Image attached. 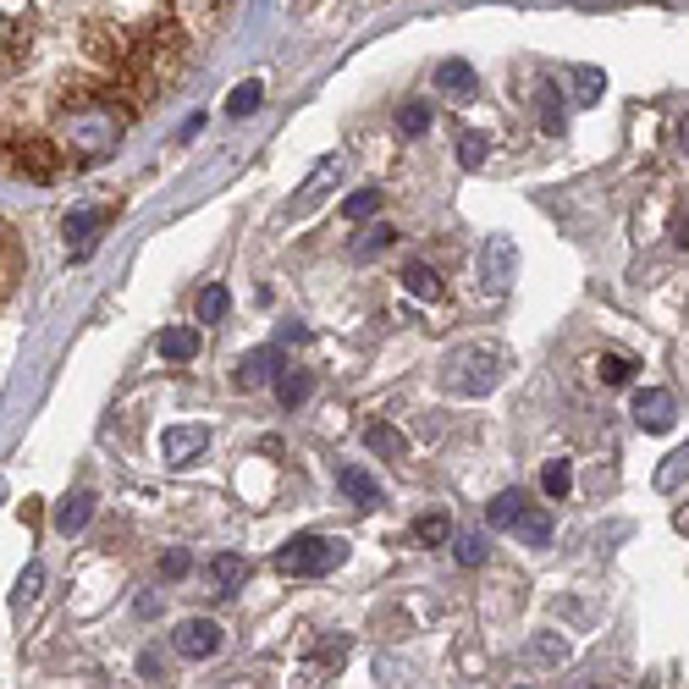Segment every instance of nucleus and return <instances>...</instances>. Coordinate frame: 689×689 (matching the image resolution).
<instances>
[{"label":"nucleus","instance_id":"nucleus-31","mask_svg":"<svg viewBox=\"0 0 689 689\" xmlns=\"http://www.w3.org/2000/svg\"><path fill=\"white\" fill-rule=\"evenodd\" d=\"M381 210V188H359L348 204H342V215H348V221H370Z\"/></svg>","mask_w":689,"mask_h":689},{"label":"nucleus","instance_id":"nucleus-3","mask_svg":"<svg viewBox=\"0 0 689 689\" xmlns=\"http://www.w3.org/2000/svg\"><path fill=\"white\" fill-rule=\"evenodd\" d=\"M342 557H348V541H342V535H292V541L276 552V574L320 579V574H331Z\"/></svg>","mask_w":689,"mask_h":689},{"label":"nucleus","instance_id":"nucleus-8","mask_svg":"<svg viewBox=\"0 0 689 689\" xmlns=\"http://www.w3.org/2000/svg\"><path fill=\"white\" fill-rule=\"evenodd\" d=\"M486 287L491 292H508L513 287V265H519V254H513V243L508 237H486Z\"/></svg>","mask_w":689,"mask_h":689},{"label":"nucleus","instance_id":"nucleus-27","mask_svg":"<svg viewBox=\"0 0 689 689\" xmlns=\"http://www.w3.org/2000/svg\"><path fill=\"white\" fill-rule=\"evenodd\" d=\"M276 398H281L287 409H298V403L309 398V376H303V370H281V376H276Z\"/></svg>","mask_w":689,"mask_h":689},{"label":"nucleus","instance_id":"nucleus-9","mask_svg":"<svg viewBox=\"0 0 689 689\" xmlns=\"http://www.w3.org/2000/svg\"><path fill=\"white\" fill-rule=\"evenodd\" d=\"M336 177H342V160H336V155H325V160H320V166L309 171V182L298 188V204H292V215H303V210H314V204L325 199V188H331Z\"/></svg>","mask_w":689,"mask_h":689},{"label":"nucleus","instance_id":"nucleus-15","mask_svg":"<svg viewBox=\"0 0 689 689\" xmlns=\"http://www.w3.org/2000/svg\"><path fill=\"white\" fill-rule=\"evenodd\" d=\"M365 447H370V453H381V458H403V453H409V436H403L398 425L376 420V425H365Z\"/></svg>","mask_w":689,"mask_h":689},{"label":"nucleus","instance_id":"nucleus-21","mask_svg":"<svg viewBox=\"0 0 689 689\" xmlns=\"http://www.w3.org/2000/svg\"><path fill=\"white\" fill-rule=\"evenodd\" d=\"M684 480H689V442L667 453V464L656 469V491H678Z\"/></svg>","mask_w":689,"mask_h":689},{"label":"nucleus","instance_id":"nucleus-26","mask_svg":"<svg viewBox=\"0 0 689 689\" xmlns=\"http://www.w3.org/2000/svg\"><path fill=\"white\" fill-rule=\"evenodd\" d=\"M226 303H232V298H226V287H221V281H210V287L199 292V320H204V325L226 320Z\"/></svg>","mask_w":689,"mask_h":689},{"label":"nucleus","instance_id":"nucleus-5","mask_svg":"<svg viewBox=\"0 0 689 689\" xmlns=\"http://www.w3.org/2000/svg\"><path fill=\"white\" fill-rule=\"evenodd\" d=\"M171 651L188 656V662L215 656V651H221V623H210V618H182L177 634H171Z\"/></svg>","mask_w":689,"mask_h":689},{"label":"nucleus","instance_id":"nucleus-22","mask_svg":"<svg viewBox=\"0 0 689 689\" xmlns=\"http://www.w3.org/2000/svg\"><path fill=\"white\" fill-rule=\"evenodd\" d=\"M568 84H574V100H579V105H596L601 89H607V78H601L596 67H568Z\"/></svg>","mask_w":689,"mask_h":689},{"label":"nucleus","instance_id":"nucleus-28","mask_svg":"<svg viewBox=\"0 0 689 689\" xmlns=\"http://www.w3.org/2000/svg\"><path fill=\"white\" fill-rule=\"evenodd\" d=\"M259 100H265V89L248 78V84H237V89L226 95V111H232V116H248V111H259Z\"/></svg>","mask_w":689,"mask_h":689},{"label":"nucleus","instance_id":"nucleus-13","mask_svg":"<svg viewBox=\"0 0 689 689\" xmlns=\"http://www.w3.org/2000/svg\"><path fill=\"white\" fill-rule=\"evenodd\" d=\"M89 519H95V497H89V491H78V497H67V502L56 508V530H62V535H84Z\"/></svg>","mask_w":689,"mask_h":689},{"label":"nucleus","instance_id":"nucleus-17","mask_svg":"<svg viewBox=\"0 0 689 689\" xmlns=\"http://www.w3.org/2000/svg\"><path fill=\"white\" fill-rule=\"evenodd\" d=\"M535 105H541V133H552V138H563V127H568V116H563V95H557L552 84H541V95H535Z\"/></svg>","mask_w":689,"mask_h":689},{"label":"nucleus","instance_id":"nucleus-33","mask_svg":"<svg viewBox=\"0 0 689 689\" xmlns=\"http://www.w3.org/2000/svg\"><path fill=\"white\" fill-rule=\"evenodd\" d=\"M530 656H535V662H568V640L546 629V634H535V645H530Z\"/></svg>","mask_w":689,"mask_h":689},{"label":"nucleus","instance_id":"nucleus-6","mask_svg":"<svg viewBox=\"0 0 689 689\" xmlns=\"http://www.w3.org/2000/svg\"><path fill=\"white\" fill-rule=\"evenodd\" d=\"M281 370H287V365H281V348H276V342H265V348H254V354L237 359V376H232V381H237L243 392H259V387L276 381Z\"/></svg>","mask_w":689,"mask_h":689},{"label":"nucleus","instance_id":"nucleus-39","mask_svg":"<svg viewBox=\"0 0 689 689\" xmlns=\"http://www.w3.org/2000/svg\"><path fill=\"white\" fill-rule=\"evenodd\" d=\"M138 673H144V678H155V673H160V656H155V651H144V656H138Z\"/></svg>","mask_w":689,"mask_h":689},{"label":"nucleus","instance_id":"nucleus-36","mask_svg":"<svg viewBox=\"0 0 689 689\" xmlns=\"http://www.w3.org/2000/svg\"><path fill=\"white\" fill-rule=\"evenodd\" d=\"M458 563H464V568H480V563H486V541H480V535L458 541Z\"/></svg>","mask_w":689,"mask_h":689},{"label":"nucleus","instance_id":"nucleus-4","mask_svg":"<svg viewBox=\"0 0 689 689\" xmlns=\"http://www.w3.org/2000/svg\"><path fill=\"white\" fill-rule=\"evenodd\" d=\"M18 155V171L23 177H34V182H51V177H62V166H67V149H62V138H23L18 133V144H12Z\"/></svg>","mask_w":689,"mask_h":689},{"label":"nucleus","instance_id":"nucleus-37","mask_svg":"<svg viewBox=\"0 0 689 689\" xmlns=\"http://www.w3.org/2000/svg\"><path fill=\"white\" fill-rule=\"evenodd\" d=\"M40 585H45V568H40V563H29V568H23V579H18V596H23V601H34V596H40Z\"/></svg>","mask_w":689,"mask_h":689},{"label":"nucleus","instance_id":"nucleus-19","mask_svg":"<svg viewBox=\"0 0 689 689\" xmlns=\"http://www.w3.org/2000/svg\"><path fill=\"white\" fill-rule=\"evenodd\" d=\"M105 226V215L100 210H73L67 215V237L78 243V254H89V243H95V232Z\"/></svg>","mask_w":689,"mask_h":689},{"label":"nucleus","instance_id":"nucleus-1","mask_svg":"<svg viewBox=\"0 0 689 689\" xmlns=\"http://www.w3.org/2000/svg\"><path fill=\"white\" fill-rule=\"evenodd\" d=\"M508 348H497V342H469V348H453L442 359V387L453 398H491L508 376Z\"/></svg>","mask_w":689,"mask_h":689},{"label":"nucleus","instance_id":"nucleus-34","mask_svg":"<svg viewBox=\"0 0 689 689\" xmlns=\"http://www.w3.org/2000/svg\"><path fill=\"white\" fill-rule=\"evenodd\" d=\"M226 7H232V0H182V12H188V18H199L204 29H215V23L226 18Z\"/></svg>","mask_w":689,"mask_h":689},{"label":"nucleus","instance_id":"nucleus-29","mask_svg":"<svg viewBox=\"0 0 689 689\" xmlns=\"http://www.w3.org/2000/svg\"><path fill=\"white\" fill-rule=\"evenodd\" d=\"M392 226H365L359 232V243H354V259H370V254H381V248H392Z\"/></svg>","mask_w":689,"mask_h":689},{"label":"nucleus","instance_id":"nucleus-24","mask_svg":"<svg viewBox=\"0 0 689 689\" xmlns=\"http://www.w3.org/2000/svg\"><path fill=\"white\" fill-rule=\"evenodd\" d=\"M398 133H403V138H425V133H431V105H425V100H409V105L398 111Z\"/></svg>","mask_w":689,"mask_h":689},{"label":"nucleus","instance_id":"nucleus-16","mask_svg":"<svg viewBox=\"0 0 689 689\" xmlns=\"http://www.w3.org/2000/svg\"><path fill=\"white\" fill-rule=\"evenodd\" d=\"M199 354V331L193 325H171V331H160V359H193Z\"/></svg>","mask_w":689,"mask_h":689},{"label":"nucleus","instance_id":"nucleus-7","mask_svg":"<svg viewBox=\"0 0 689 689\" xmlns=\"http://www.w3.org/2000/svg\"><path fill=\"white\" fill-rule=\"evenodd\" d=\"M204 447H210V431L204 425H171L166 436H160V453H166V464H193V458H204Z\"/></svg>","mask_w":689,"mask_h":689},{"label":"nucleus","instance_id":"nucleus-11","mask_svg":"<svg viewBox=\"0 0 689 689\" xmlns=\"http://www.w3.org/2000/svg\"><path fill=\"white\" fill-rule=\"evenodd\" d=\"M436 89L469 105V100H475V89H480V78H475V67H469V62H442V67H436Z\"/></svg>","mask_w":689,"mask_h":689},{"label":"nucleus","instance_id":"nucleus-18","mask_svg":"<svg viewBox=\"0 0 689 689\" xmlns=\"http://www.w3.org/2000/svg\"><path fill=\"white\" fill-rule=\"evenodd\" d=\"M403 287H409L414 298H442V276H436L425 259H409V265H403Z\"/></svg>","mask_w":689,"mask_h":689},{"label":"nucleus","instance_id":"nucleus-38","mask_svg":"<svg viewBox=\"0 0 689 689\" xmlns=\"http://www.w3.org/2000/svg\"><path fill=\"white\" fill-rule=\"evenodd\" d=\"M160 574H166V579H182V574H188V552H182V546L166 552V557H160Z\"/></svg>","mask_w":689,"mask_h":689},{"label":"nucleus","instance_id":"nucleus-35","mask_svg":"<svg viewBox=\"0 0 689 689\" xmlns=\"http://www.w3.org/2000/svg\"><path fill=\"white\" fill-rule=\"evenodd\" d=\"M458 160H464L469 171H480V166H486V133H464V138H458Z\"/></svg>","mask_w":689,"mask_h":689},{"label":"nucleus","instance_id":"nucleus-12","mask_svg":"<svg viewBox=\"0 0 689 689\" xmlns=\"http://www.w3.org/2000/svg\"><path fill=\"white\" fill-rule=\"evenodd\" d=\"M204 574H210V585H215L221 596H232V590L248 579V557H237V552H221V557H210V568H204Z\"/></svg>","mask_w":689,"mask_h":689},{"label":"nucleus","instance_id":"nucleus-10","mask_svg":"<svg viewBox=\"0 0 689 689\" xmlns=\"http://www.w3.org/2000/svg\"><path fill=\"white\" fill-rule=\"evenodd\" d=\"M634 420H640V431H667L673 425V392H662V387L640 392L634 398Z\"/></svg>","mask_w":689,"mask_h":689},{"label":"nucleus","instance_id":"nucleus-23","mask_svg":"<svg viewBox=\"0 0 689 689\" xmlns=\"http://www.w3.org/2000/svg\"><path fill=\"white\" fill-rule=\"evenodd\" d=\"M336 486H342V491H348V497H354L359 508H370V502L381 497V491H376V480H370L365 469H336Z\"/></svg>","mask_w":689,"mask_h":689},{"label":"nucleus","instance_id":"nucleus-41","mask_svg":"<svg viewBox=\"0 0 689 689\" xmlns=\"http://www.w3.org/2000/svg\"><path fill=\"white\" fill-rule=\"evenodd\" d=\"M678 243H684V248H689V221H678Z\"/></svg>","mask_w":689,"mask_h":689},{"label":"nucleus","instance_id":"nucleus-20","mask_svg":"<svg viewBox=\"0 0 689 689\" xmlns=\"http://www.w3.org/2000/svg\"><path fill=\"white\" fill-rule=\"evenodd\" d=\"M541 491H546L552 502H563V497L574 491V464H568V458H552V464L541 469Z\"/></svg>","mask_w":689,"mask_h":689},{"label":"nucleus","instance_id":"nucleus-25","mask_svg":"<svg viewBox=\"0 0 689 689\" xmlns=\"http://www.w3.org/2000/svg\"><path fill=\"white\" fill-rule=\"evenodd\" d=\"M519 508H524V491H502V497L486 508V524H491V530H513Z\"/></svg>","mask_w":689,"mask_h":689},{"label":"nucleus","instance_id":"nucleus-30","mask_svg":"<svg viewBox=\"0 0 689 689\" xmlns=\"http://www.w3.org/2000/svg\"><path fill=\"white\" fill-rule=\"evenodd\" d=\"M596 376H601L607 387H629V376H634V365H629L623 354H601V359H596Z\"/></svg>","mask_w":689,"mask_h":689},{"label":"nucleus","instance_id":"nucleus-32","mask_svg":"<svg viewBox=\"0 0 689 689\" xmlns=\"http://www.w3.org/2000/svg\"><path fill=\"white\" fill-rule=\"evenodd\" d=\"M414 535H420L425 546H442V541L453 535V519H447V513H425V519L414 524Z\"/></svg>","mask_w":689,"mask_h":689},{"label":"nucleus","instance_id":"nucleus-40","mask_svg":"<svg viewBox=\"0 0 689 689\" xmlns=\"http://www.w3.org/2000/svg\"><path fill=\"white\" fill-rule=\"evenodd\" d=\"M678 144H684V149H689V116H684V122H678Z\"/></svg>","mask_w":689,"mask_h":689},{"label":"nucleus","instance_id":"nucleus-2","mask_svg":"<svg viewBox=\"0 0 689 689\" xmlns=\"http://www.w3.org/2000/svg\"><path fill=\"white\" fill-rule=\"evenodd\" d=\"M127 133V116L122 111H111L105 100H95V105H78V111H67L62 116V149L73 155V160H105L111 149H116V138Z\"/></svg>","mask_w":689,"mask_h":689},{"label":"nucleus","instance_id":"nucleus-14","mask_svg":"<svg viewBox=\"0 0 689 689\" xmlns=\"http://www.w3.org/2000/svg\"><path fill=\"white\" fill-rule=\"evenodd\" d=\"M513 535H519L524 546H546V541H552V519H546V508L524 502V508H519V519H513Z\"/></svg>","mask_w":689,"mask_h":689}]
</instances>
